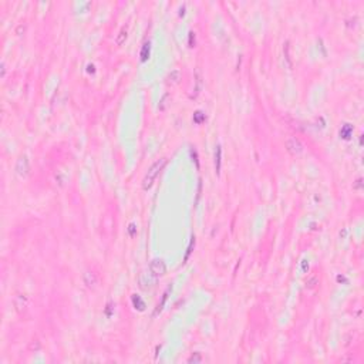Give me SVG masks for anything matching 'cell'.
Returning a JSON list of instances; mask_svg holds the SVG:
<instances>
[{"label": "cell", "mask_w": 364, "mask_h": 364, "mask_svg": "<svg viewBox=\"0 0 364 364\" xmlns=\"http://www.w3.org/2000/svg\"><path fill=\"white\" fill-rule=\"evenodd\" d=\"M165 164H166L165 158H161V159H158L157 162L152 164L151 168L148 169L147 175H145V178H144V181H142V188L144 189H149V188L152 186L154 181L157 179V177L159 175V172L162 171V168L165 166Z\"/></svg>", "instance_id": "obj_1"}, {"label": "cell", "mask_w": 364, "mask_h": 364, "mask_svg": "<svg viewBox=\"0 0 364 364\" xmlns=\"http://www.w3.org/2000/svg\"><path fill=\"white\" fill-rule=\"evenodd\" d=\"M157 279H158V277H155L151 272H142L140 275V277H138V283H140L141 289L148 290V289H151V287L157 283Z\"/></svg>", "instance_id": "obj_2"}, {"label": "cell", "mask_w": 364, "mask_h": 364, "mask_svg": "<svg viewBox=\"0 0 364 364\" xmlns=\"http://www.w3.org/2000/svg\"><path fill=\"white\" fill-rule=\"evenodd\" d=\"M149 272L155 276V277H161L166 273V266L165 262L162 259H152L149 263Z\"/></svg>", "instance_id": "obj_3"}, {"label": "cell", "mask_w": 364, "mask_h": 364, "mask_svg": "<svg viewBox=\"0 0 364 364\" xmlns=\"http://www.w3.org/2000/svg\"><path fill=\"white\" fill-rule=\"evenodd\" d=\"M16 172L22 178H26L30 172V162L26 155H22L16 162Z\"/></svg>", "instance_id": "obj_4"}, {"label": "cell", "mask_w": 364, "mask_h": 364, "mask_svg": "<svg viewBox=\"0 0 364 364\" xmlns=\"http://www.w3.org/2000/svg\"><path fill=\"white\" fill-rule=\"evenodd\" d=\"M286 148L292 155H299L303 151V145L300 144V141H299L297 138H294V137H290V138L286 140Z\"/></svg>", "instance_id": "obj_5"}, {"label": "cell", "mask_w": 364, "mask_h": 364, "mask_svg": "<svg viewBox=\"0 0 364 364\" xmlns=\"http://www.w3.org/2000/svg\"><path fill=\"white\" fill-rule=\"evenodd\" d=\"M84 283L87 284L88 287H94L96 286V283H97V276H96V273H92V272H87L84 275Z\"/></svg>", "instance_id": "obj_6"}, {"label": "cell", "mask_w": 364, "mask_h": 364, "mask_svg": "<svg viewBox=\"0 0 364 364\" xmlns=\"http://www.w3.org/2000/svg\"><path fill=\"white\" fill-rule=\"evenodd\" d=\"M171 290H172V287L169 286L168 289H166V290L164 292V294H162V300L158 303V306H157V309H155V312H154V316H157V314H158V313L162 310V307H164V305H165L166 299H168V294H169V292H171Z\"/></svg>", "instance_id": "obj_7"}, {"label": "cell", "mask_w": 364, "mask_h": 364, "mask_svg": "<svg viewBox=\"0 0 364 364\" xmlns=\"http://www.w3.org/2000/svg\"><path fill=\"white\" fill-rule=\"evenodd\" d=\"M221 155H222V148L221 145H218L216 147V151H215V169H216V174L221 172Z\"/></svg>", "instance_id": "obj_8"}, {"label": "cell", "mask_w": 364, "mask_h": 364, "mask_svg": "<svg viewBox=\"0 0 364 364\" xmlns=\"http://www.w3.org/2000/svg\"><path fill=\"white\" fill-rule=\"evenodd\" d=\"M149 50H151V44L149 43H145L142 46V50H141V61H147L148 57H149Z\"/></svg>", "instance_id": "obj_9"}, {"label": "cell", "mask_w": 364, "mask_h": 364, "mask_svg": "<svg viewBox=\"0 0 364 364\" xmlns=\"http://www.w3.org/2000/svg\"><path fill=\"white\" fill-rule=\"evenodd\" d=\"M133 303H134V306H135V309L141 310V312L145 309V303H144L142 300H141L140 296H137V294H134L133 296Z\"/></svg>", "instance_id": "obj_10"}, {"label": "cell", "mask_w": 364, "mask_h": 364, "mask_svg": "<svg viewBox=\"0 0 364 364\" xmlns=\"http://www.w3.org/2000/svg\"><path fill=\"white\" fill-rule=\"evenodd\" d=\"M125 39H127V30L122 29L121 31H120V34H118V37L115 39V44H117V46H121L122 43L125 41Z\"/></svg>", "instance_id": "obj_11"}, {"label": "cell", "mask_w": 364, "mask_h": 364, "mask_svg": "<svg viewBox=\"0 0 364 364\" xmlns=\"http://www.w3.org/2000/svg\"><path fill=\"white\" fill-rule=\"evenodd\" d=\"M169 80L172 81V83H178V81L181 80V73H179V70H174V71H171V74H169Z\"/></svg>", "instance_id": "obj_12"}, {"label": "cell", "mask_w": 364, "mask_h": 364, "mask_svg": "<svg viewBox=\"0 0 364 364\" xmlns=\"http://www.w3.org/2000/svg\"><path fill=\"white\" fill-rule=\"evenodd\" d=\"M289 41H286L284 43V47H283V50H284V57H286V60H287V64H289V67H292V61H290V54H289Z\"/></svg>", "instance_id": "obj_13"}, {"label": "cell", "mask_w": 364, "mask_h": 364, "mask_svg": "<svg viewBox=\"0 0 364 364\" xmlns=\"http://www.w3.org/2000/svg\"><path fill=\"white\" fill-rule=\"evenodd\" d=\"M350 133H351V127H350V125H346V127H344V128L340 131V135H342L343 138H346V140H347V138L350 137Z\"/></svg>", "instance_id": "obj_14"}, {"label": "cell", "mask_w": 364, "mask_h": 364, "mask_svg": "<svg viewBox=\"0 0 364 364\" xmlns=\"http://www.w3.org/2000/svg\"><path fill=\"white\" fill-rule=\"evenodd\" d=\"M199 361H202V357H201L199 353L192 354V356L188 358V363H199Z\"/></svg>", "instance_id": "obj_15"}, {"label": "cell", "mask_w": 364, "mask_h": 364, "mask_svg": "<svg viewBox=\"0 0 364 364\" xmlns=\"http://www.w3.org/2000/svg\"><path fill=\"white\" fill-rule=\"evenodd\" d=\"M203 120H205V115H203L201 111H198V112H195V114H194V121H195L196 124H201Z\"/></svg>", "instance_id": "obj_16"}, {"label": "cell", "mask_w": 364, "mask_h": 364, "mask_svg": "<svg viewBox=\"0 0 364 364\" xmlns=\"http://www.w3.org/2000/svg\"><path fill=\"white\" fill-rule=\"evenodd\" d=\"M194 246H195V236H192V240H191V243H189V246H188V252H186V255H185V262L188 260V258H189V255H191L192 247Z\"/></svg>", "instance_id": "obj_17"}, {"label": "cell", "mask_w": 364, "mask_h": 364, "mask_svg": "<svg viewBox=\"0 0 364 364\" xmlns=\"http://www.w3.org/2000/svg\"><path fill=\"white\" fill-rule=\"evenodd\" d=\"M168 98H169V94H165V96L162 97V100H161V104H159V110H165V107H166V101H168Z\"/></svg>", "instance_id": "obj_18"}, {"label": "cell", "mask_w": 364, "mask_h": 364, "mask_svg": "<svg viewBox=\"0 0 364 364\" xmlns=\"http://www.w3.org/2000/svg\"><path fill=\"white\" fill-rule=\"evenodd\" d=\"M316 282H317V279H316V277H313V279H310L309 282H307V286H309V287H313Z\"/></svg>", "instance_id": "obj_19"}, {"label": "cell", "mask_w": 364, "mask_h": 364, "mask_svg": "<svg viewBox=\"0 0 364 364\" xmlns=\"http://www.w3.org/2000/svg\"><path fill=\"white\" fill-rule=\"evenodd\" d=\"M192 40L195 41V34L194 33H189V46L192 47Z\"/></svg>", "instance_id": "obj_20"}, {"label": "cell", "mask_w": 364, "mask_h": 364, "mask_svg": "<svg viewBox=\"0 0 364 364\" xmlns=\"http://www.w3.org/2000/svg\"><path fill=\"white\" fill-rule=\"evenodd\" d=\"M134 228H135V226H134V223L129 225V232H131V236L134 235Z\"/></svg>", "instance_id": "obj_21"}, {"label": "cell", "mask_w": 364, "mask_h": 364, "mask_svg": "<svg viewBox=\"0 0 364 364\" xmlns=\"http://www.w3.org/2000/svg\"><path fill=\"white\" fill-rule=\"evenodd\" d=\"M360 182H361V179H358V181H357V184L353 186L354 189H358V188H360Z\"/></svg>", "instance_id": "obj_22"}, {"label": "cell", "mask_w": 364, "mask_h": 364, "mask_svg": "<svg viewBox=\"0 0 364 364\" xmlns=\"http://www.w3.org/2000/svg\"><path fill=\"white\" fill-rule=\"evenodd\" d=\"M4 73H6V68H4V64H2V78L4 77Z\"/></svg>", "instance_id": "obj_23"}]
</instances>
